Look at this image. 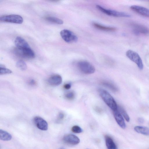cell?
<instances>
[{
    "label": "cell",
    "instance_id": "6da1fadb",
    "mask_svg": "<svg viewBox=\"0 0 149 149\" xmlns=\"http://www.w3.org/2000/svg\"><path fill=\"white\" fill-rule=\"evenodd\" d=\"M99 95L107 105L112 111L117 109L118 105L113 97L106 91L100 89L98 90Z\"/></svg>",
    "mask_w": 149,
    "mask_h": 149
},
{
    "label": "cell",
    "instance_id": "7a4b0ae2",
    "mask_svg": "<svg viewBox=\"0 0 149 149\" xmlns=\"http://www.w3.org/2000/svg\"><path fill=\"white\" fill-rule=\"evenodd\" d=\"M79 70L83 73L86 74L93 73L95 72L94 66L89 62L85 61H81L77 63Z\"/></svg>",
    "mask_w": 149,
    "mask_h": 149
},
{
    "label": "cell",
    "instance_id": "3957f363",
    "mask_svg": "<svg viewBox=\"0 0 149 149\" xmlns=\"http://www.w3.org/2000/svg\"><path fill=\"white\" fill-rule=\"evenodd\" d=\"M96 7L98 10L108 15L119 17H129L131 16L130 14L127 13L107 9L99 5H97Z\"/></svg>",
    "mask_w": 149,
    "mask_h": 149
},
{
    "label": "cell",
    "instance_id": "277c9868",
    "mask_svg": "<svg viewBox=\"0 0 149 149\" xmlns=\"http://www.w3.org/2000/svg\"><path fill=\"white\" fill-rule=\"evenodd\" d=\"M126 54L129 58L136 64L140 69H143V65L142 61L137 53L131 50H129L127 51Z\"/></svg>",
    "mask_w": 149,
    "mask_h": 149
},
{
    "label": "cell",
    "instance_id": "5b68a950",
    "mask_svg": "<svg viewBox=\"0 0 149 149\" xmlns=\"http://www.w3.org/2000/svg\"><path fill=\"white\" fill-rule=\"evenodd\" d=\"M60 34L62 39L67 42H75L77 41V36L69 30L63 29L61 31Z\"/></svg>",
    "mask_w": 149,
    "mask_h": 149
},
{
    "label": "cell",
    "instance_id": "8992f818",
    "mask_svg": "<svg viewBox=\"0 0 149 149\" xmlns=\"http://www.w3.org/2000/svg\"><path fill=\"white\" fill-rule=\"evenodd\" d=\"M1 21L3 22L21 24L23 22L22 17L18 15L12 14L1 17Z\"/></svg>",
    "mask_w": 149,
    "mask_h": 149
},
{
    "label": "cell",
    "instance_id": "52a82bcc",
    "mask_svg": "<svg viewBox=\"0 0 149 149\" xmlns=\"http://www.w3.org/2000/svg\"><path fill=\"white\" fill-rule=\"evenodd\" d=\"M15 54L19 56L25 58H32L35 57V54L31 48L19 49L17 48L15 50Z\"/></svg>",
    "mask_w": 149,
    "mask_h": 149
},
{
    "label": "cell",
    "instance_id": "ba28073f",
    "mask_svg": "<svg viewBox=\"0 0 149 149\" xmlns=\"http://www.w3.org/2000/svg\"><path fill=\"white\" fill-rule=\"evenodd\" d=\"M131 26L133 29V32L136 35L140 33L146 34L149 33V29L146 26L136 23H132Z\"/></svg>",
    "mask_w": 149,
    "mask_h": 149
},
{
    "label": "cell",
    "instance_id": "9c48e42d",
    "mask_svg": "<svg viewBox=\"0 0 149 149\" xmlns=\"http://www.w3.org/2000/svg\"><path fill=\"white\" fill-rule=\"evenodd\" d=\"M34 123L39 129L46 131L48 129V124L47 121L42 118L38 116L35 117L33 119Z\"/></svg>",
    "mask_w": 149,
    "mask_h": 149
},
{
    "label": "cell",
    "instance_id": "30bf717a",
    "mask_svg": "<svg viewBox=\"0 0 149 149\" xmlns=\"http://www.w3.org/2000/svg\"><path fill=\"white\" fill-rule=\"evenodd\" d=\"M63 141L65 143L71 145H77L80 142L79 138L72 134L65 135L63 138Z\"/></svg>",
    "mask_w": 149,
    "mask_h": 149
},
{
    "label": "cell",
    "instance_id": "8fae6325",
    "mask_svg": "<svg viewBox=\"0 0 149 149\" xmlns=\"http://www.w3.org/2000/svg\"><path fill=\"white\" fill-rule=\"evenodd\" d=\"M130 8L142 15L149 17V9L145 7L133 5L130 7Z\"/></svg>",
    "mask_w": 149,
    "mask_h": 149
},
{
    "label": "cell",
    "instance_id": "7c38bea8",
    "mask_svg": "<svg viewBox=\"0 0 149 149\" xmlns=\"http://www.w3.org/2000/svg\"><path fill=\"white\" fill-rule=\"evenodd\" d=\"M112 111L114 118L118 124L122 128H125L126 125L122 116L117 109Z\"/></svg>",
    "mask_w": 149,
    "mask_h": 149
},
{
    "label": "cell",
    "instance_id": "4fadbf2b",
    "mask_svg": "<svg viewBox=\"0 0 149 149\" xmlns=\"http://www.w3.org/2000/svg\"><path fill=\"white\" fill-rule=\"evenodd\" d=\"M14 43L17 48L19 49H24L30 48L27 42L22 38L17 37L15 39Z\"/></svg>",
    "mask_w": 149,
    "mask_h": 149
},
{
    "label": "cell",
    "instance_id": "5bb4252c",
    "mask_svg": "<svg viewBox=\"0 0 149 149\" xmlns=\"http://www.w3.org/2000/svg\"><path fill=\"white\" fill-rule=\"evenodd\" d=\"M49 84L53 86H57L62 82V78L59 74H54L50 77L48 79Z\"/></svg>",
    "mask_w": 149,
    "mask_h": 149
},
{
    "label": "cell",
    "instance_id": "9a60e30c",
    "mask_svg": "<svg viewBox=\"0 0 149 149\" xmlns=\"http://www.w3.org/2000/svg\"><path fill=\"white\" fill-rule=\"evenodd\" d=\"M104 138L107 149H117L116 144L111 136L108 135H105Z\"/></svg>",
    "mask_w": 149,
    "mask_h": 149
},
{
    "label": "cell",
    "instance_id": "2e32d148",
    "mask_svg": "<svg viewBox=\"0 0 149 149\" xmlns=\"http://www.w3.org/2000/svg\"><path fill=\"white\" fill-rule=\"evenodd\" d=\"M134 130L137 132L143 134L148 135H149V128L146 127L136 126L134 127Z\"/></svg>",
    "mask_w": 149,
    "mask_h": 149
},
{
    "label": "cell",
    "instance_id": "e0dca14e",
    "mask_svg": "<svg viewBox=\"0 0 149 149\" xmlns=\"http://www.w3.org/2000/svg\"><path fill=\"white\" fill-rule=\"evenodd\" d=\"M93 25L95 27L98 29L105 31H114L116 29L115 27L106 26L97 23H94Z\"/></svg>",
    "mask_w": 149,
    "mask_h": 149
},
{
    "label": "cell",
    "instance_id": "ac0fdd59",
    "mask_svg": "<svg viewBox=\"0 0 149 149\" xmlns=\"http://www.w3.org/2000/svg\"><path fill=\"white\" fill-rule=\"evenodd\" d=\"M12 138L11 135L8 132L3 130H0V139L4 141H8Z\"/></svg>",
    "mask_w": 149,
    "mask_h": 149
},
{
    "label": "cell",
    "instance_id": "d6986e66",
    "mask_svg": "<svg viewBox=\"0 0 149 149\" xmlns=\"http://www.w3.org/2000/svg\"><path fill=\"white\" fill-rule=\"evenodd\" d=\"M102 84L104 86L114 92L118 91V88L115 85L107 81H103L101 82Z\"/></svg>",
    "mask_w": 149,
    "mask_h": 149
},
{
    "label": "cell",
    "instance_id": "ffe728a7",
    "mask_svg": "<svg viewBox=\"0 0 149 149\" xmlns=\"http://www.w3.org/2000/svg\"><path fill=\"white\" fill-rule=\"evenodd\" d=\"M45 19L48 21L58 24H62L63 23L62 20L54 17L48 16L46 17Z\"/></svg>",
    "mask_w": 149,
    "mask_h": 149
},
{
    "label": "cell",
    "instance_id": "44dd1931",
    "mask_svg": "<svg viewBox=\"0 0 149 149\" xmlns=\"http://www.w3.org/2000/svg\"><path fill=\"white\" fill-rule=\"evenodd\" d=\"M117 109L126 121L129 122L130 118L124 109L121 106L118 105Z\"/></svg>",
    "mask_w": 149,
    "mask_h": 149
},
{
    "label": "cell",
    "instance_id": "7402d4cb",
    "mask_svg": "<svg viewBox=\"0 0 149 149\" xmlns=\"http://www.w3.org/2000/svg\"><path fill=\"white\" fill-rule=\"evenodd\" d=\"M17 67L22 70H26L27 68V66L26 63L22 60L18 61L16 63Z\"/></svg>",
    "mask_w": 149,
    "mask_h": 149
},
{
    "label": "cell",
    "instance_id": "603a6c76",
    "mask_svg": "<svg viewBox=\"0 0 149 149\" xmlns=\"http://www.w3.org/2000/svg\"><path fill=\"white\" fill-rule=\"evenodd\" d=\"M12 71L10 69L7 68L3 65H0V75L10 74Z\"/></svg>",
    "mask_w": 149,
    "mask_h": 149
},
{
    "label": "cell",
    "instance_id": "cb8c5ba5",
    "mask_svg": "<svg viewBox=\"0 0 149 149\" xmlns=\"http://www.w3.org/2000/svg\"><path fill=\"white\" fill-rule=\"evenodd\" d=\"M71 131L74 133H79L81 132L83 130L78 125H74L72 127Z\"/></svg>",
    "mask_w": 149,
    "mask_h": 149
},
{
    "label": "cell",
    "instance_id": "d4e9b609",
    "mask_svg": "<svg viewBox=\"0 0 149 149\" xmlns=\"http://www.w3.org/2000/svg\"><path fill=\"white\" fill-rule=\"evenodd\" d=\"M75 96V94L73 92H69L67 93L65 95V97L67 99L71 100L73 99Z\"/></svg>",
    "mask_w": 149,
    "mask_h": 149
},
{
    "label": "cell",
    "instance_id": "484cf974",
    "mask_svg": "<svg viewBox=\"0 0 149 149\" xmlns=\"http://www.w3.org/2000/svg\"><path fill=\"white\" fill-rule=\"evenodd\" d=\"M64 114L62 113H60L58 116L57 120L58 121H60L62 120L64 118Z\"/></svg>",
    "mask_w": 149,
    "mask_h": 149
},
{
    "label": "cell",
    "instance_id": "4316f807",
    "mask_svg": "<svg viewBox=\"0 0 149 149\" xmlns=\"http://www.w3.org/2000/svg\"><path fill=\"white\" fill-rule=\"evenodd\" d=\"M71 87V85L69 84H66L64 85V88L66 90L70 89Z\"/></svg>",
    "mask_w": 149,
    "mask_h": 149
},
{
    "label": "cell",
    "instance_id": "83f0119b",
    "mask_svg": "<svg viewBox=\"0 0 149 149\" xmlns=\"http://www.w3.org/2000/svg\"><path fill=\"white\" fill-rule=\"evenodd\" d=\"M29 83L30 84L32 85H35L36 84V81L33 79L29 81Z\"/></svg>",
    "mask_w": 149,
    "mask_h": 149
},
{
    "label": "cell",
    "instance_id": "f1b7e54d",
    "mask_svg": "<svg viewBox=\"0 0 149 149\" xmlns=\"http://www.w3.org/2000/svg\"><path fill=\"white\" fill-rule=\"evenodd\" d=\"M138 122L140 123H142L144 122L143 118H138Z\"/></svg>",
    "mask_w": 149,
    "mask_h": 149
},
{
    "label": "cell",
    "instance_id": "f546056e",
    "mask_svg": "<svg viewBox=\"0 0 149 149\" xmlns=\"http://www.w3.org/2000/svg\"></svg>",
    "mask_w": 149,
    "mask_h": 149
}]
</instances>
